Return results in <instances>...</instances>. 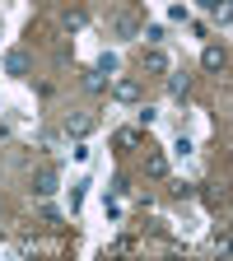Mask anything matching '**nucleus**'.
Instances as JSON below:
<instances>
[{"instance_id":"obj_14","label":"nucleus","mask_w":233,"mask_h":261,"mask_svg":"<svg viewBox=\"0 0 233 261\" xmlns=\"http://www.w3.org/2000/svg\"><path fill=\"white\" fill-rule=\"evenodd\" d=\"M201 10H210V14H219V10H228V0H196Z\"/></svg>"},{"instance_id":"obj_3","label":"nucleus","mask_w":233,"mask_h":261,"mask_svg":"<svg viewBox=\"0 0 233 261\" xmlns=\"http://www.w3.org/2000/svg\"><path fill=\"white\" fill-rule=\"evenodd\" d=\"M140 19L136 14H112V33H117V38H140Z\"/></svg>"},{"instance_id":"obj_10","label":"nucleus","mask_w":233,"mask_h":261,"mask_svg":"<svg viewBox=\"0 0 233 261\" xmlns=\"http://www.w3.org/2000/svg\"><path fill=\"white\" fill-rule=\"evenodd\" d=\"M61 23L70 28V33H80V28L89 23V14H84V10H65V19H61Z\"/></svg>"},{"instance_id":"obj_7","label":"nucleus","mask_w":233,"mask_h":261,"mask_svg":"<svg viewBox=\"0 0 233 261\" xmlns=\"http://www.w3.org/2000/svg\"><path fill=\"white\" fill-rule=\"evenodd\" d=\"M33 191H38V196H51L56 191V168H42L38 177H33Z\"/></svg>"},{"instance_id":"obj_8","label":"nucleus","mask_w":233,"mask_h":261,"mask_svg":"<svg viewBox=\"0 0 233 261\" xmlns=\"http://www.w3.org/2000/svg\"><path fill=\"white\" fill-rule=\"evenodd\" d=\"M145 177H168V159L163 154H145Z\"/></svg>"},{"instance_id":"obj_2","label":"nucleus","mask_w":233,"mask_h":261,"mask_svg":"<svg viewBox=\"0 0 233 261\" xmlns=\"http://www.w3.org/2000/svg\"><path fill=\"white\" fill-rule=\"evenodd\" d=\"M140 70H145V75H168V70H173V61L163 56L159 47H149V51H145V61H140Z\"/></svg>"},{"instance_id":"obj_1","label":"nucleus","mask_w":233,"mask_h":261,"mask_svg":"<svg viewBox=\"0 0 233 261\" xmlns=\"http://www.w3.org/2000/svg\"><path fill=\"white\" fill-rule=\"evenodd\" d=\"M112 98H117V103H140V80L136 75H121L112 84Z\"/></svg>"},{"instance_id":"obj_9","label":"nucleus","mask_w":233,"mask_h":261,"mask_svg":"<svg viewBox=\"0 0 233 261\" xmlns=\"http://www.w3.org/2000/svg\"><path fill=\"white\" fill-rule=\"evenodd\" d=\"M187 89H191V75H187V70H182V75H173V70H168V93H173V98H182Z\"/></svg>"},{"instance_id":"obj_12","label":"nucleus","mask_w":233,"mask_h":261,"mask_svg":"<svg viewBox=\"0 0 233 261\" xmlns=\"http://www.w3.org/2000/svg\"><path fill=\"white\" fill-rule=\"evenodd\" d=\"M103 84H108V80L98 75V70H89V75H84V89H89V93H103Z\"/></svg>"},{"instance_id":"obj_11","label":"nucleus","mask_w":233,"mask_h":261,"mask_svg":"<svg viewBox=\"0 0 233 261\" xmlns=\"http://www.w3.org/2000/svg\"><path fill=\"white\" fill-rule=\"evenodd\" d=\"M140 145V130H117V149H136Z\"/></svg>"},{"instance_id":"obj_6","label":"nucleus","mask_w":233,"mask_h":261,"mask_svg":"<svg viewBox=\"0 0 233 261\" xmlns=\"http://www.w3.org/2000/svg\"><path fill=\"white\" fill-rule=\"evenodd\" d=\"M5 75H14V80L28 75V51H10V56H5Z\"/></svg>"},{"instance_id":"obj_17","label":"nucleus","mask_w":233,"mask_h":261,"mask_svg":"<svg viewBox=\"0 0 233 261\" xmlns=\"http://www.w3.org/2000/svg\"><path fill=\"white\" fill-rule=\"evenodd\" d=\"M0 210H5V205H0Z\"/></svg>"},{"instance_id":"obj_13","label":"nucleus","mask_w":233,"mask_h":261,"mask_svg":"<svg viewBox=\"0 0 233 261\" xmlns=\"http://www.w3.org/2000/svg\"><path fill=\"white\" fill-rule=\"evenodd\" d=\"M93 70H98V75H112V70H117V56H98Z\"/></svg>"},{"instance_id":"obj_5","label":"nucleus","mask_w":233,"mask_h":261,"mask_svg":"<svg viewBox=\"0 0 233 261\" xmlns=\"http://www.w3.org/2000/svg\"><path fill=\"white\" fill-rule=\"evenodd\" d=\"M201 65H205V70H224V65H228V51H224V47H215V42H210V47H205V51H201Z\"/></svg>"},{"instance_id":"obj_15","label":"nucleus","mask_w":233,"mask_h":261,"mask_svg":"<svg viewBox=\"0 0 233 261\" xmlns=\"http://www.w3.org/2000/svg\"><path fill=\"white\" fill-rule=\"evenodd\" d=\"M140 33H145V42H163V28H159V23H149V28H140Z\"/></svg>"},{"instance_id":"obj_16","label":"nucleus","mask_w":233,"mask_h":261,"mask_svg":"<svg viewBox=\"0 0 233 261\" xmlns=\"http://www.w3.org/2000/svg\"><path fill=\"white\" fill-rule=\"evenodd\" d=\"M0 136H5V130H0Z\"/></svg>"},{"instance_id":"obj_4","label":"nucleus","mask_w":233,"mask_h":261,"mask_svg":"<svg viewBox=\"0 0 233 261\" xmlns=\"http://www.w3.org/2000/svg\"><path fill=\"white\" fill-rule=\"evenodd\" d=\"M93 130V117L89 112H75V117H65V136H75V140H84Z\"/></svg>"}]
</instances>
